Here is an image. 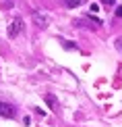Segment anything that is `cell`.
<instances>
[{
    "label": "cell",
    "instance_id": "6da1fadb",
    "mask_svg": "<svg viewBox=\"0 0 122 127\" xmlns=\"http://www.w3.org/2000/svg\"><path fill=\"white\" fill-rule=\"evenodd\" d=\"M33 23L37 25V27H41V29H46L48 25H50V21H52V17L48 13H44V10H33Z\"/></svg>",
    "mask_w": 122,
    "mask_h": 127
},
{
    "label": "cell",
    "instance_id": "7a4b0ae2",
    "mask_svg": "<svg viewBox=\"0 0 122 127\" xmlns=\"http://www.w3.org/2000/svg\"><path fill=\"white\" fill-rule=\"evenodd\" d=\"M21 29H23V19H21V17H15L13 21H10L8 29H6V35H8L10 40H15V38L21 33Z\"/></svg>",
    "mask_w": 122,
    "mask_h": 127
},
{
    "label": "cell",
    "instance_id": "3957f363",
    "mask_svg": "<svg viewBox=\"0 0 122 127\" xmlns=\"http://www.w3.org/2000/svg\"><path fill=\"white\" fill-rule=\"evenodd\" d=\"M15 115H17V110H15V106H13V104H8V102H0V117L13 119Z\"/></svg>",
    "mask_w": 122,
    "mask_h": 127
},
{
    "label": "cell",
    "instance_id": "277c9868",
    "mask_svg": "<svg viewBox=\"0 0 122 127\" xmlns=\"http://www.w3.org/2000/svg\"><path fill=\"white\" fill-rule=\"evenodd\" d=\"M44 100H46V104H48V106H50L52 110H54V113H58V110H60V102H58V98H56L52 92L44 94Z\"/></svg>",
    "mask_w": 122,
    "mask_h": 127
},
{
    "label": "cell",
    "instance_id": "5b68a950",
    "mask_svg": "<svg viewBox=\"0 0 122 127\" xmlns=\"http://www.w3.org/2000/svg\"><path fill=\"white\" fill-rule=\"evenodd\" d=\"M62 46H64V48H66V50H77V46H75V44H72V42H70V40H62Z\"/></svg>",
    "mask_w": 122,
    "mask_h": 127
},
{
    "label": "cell",
    "instance_id": "8992f818",
    "mask_svg": "<svg viewBox=\"0 0 122 127\" xmlns=\"http://www.w3.org/2000/svg\"><path fill=\"white\" fill-rule=\"evenodd\" d=\"M79 4H81V0H66V2H64V6L75 8V6H79Z\"/></svg>",
    "mask_w": 122,
    "mask_h": 127
},
{
    "label": "cell",
    "instance_id": "52a82bcc",
    "mask_svg": "<svg viewBox=\"0 0 122 127\" xmlns=\"http://www.w3.org/2000/svg\"><path fill=\"white\" fill-rule=\"evenodd\" d=\"M114 44H116V48L122 52V38H116V42H114Z\"/></svg>",
    "mask_w": 122,
    "mask_h": 127
},
{
    "label": "cell",
    "instance_id": "ba28073f",
    "mask_svg": "<svg viewBox=\"0 0 122 127\" xmlns=\"http://www.w3.org/2000/svg\"><path fill=\"white\" fill-rule=\"evenodd\" d=\"M116 17H122V4H120L118 8H116Z\"/></svg>",
    "mask_w": 122,
    "mask_h": 127
}]
</instances>
